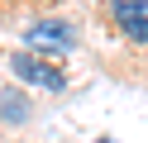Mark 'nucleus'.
I'll return each instance as SVG.
<instances>
[{
  "label": "nucleus",
  "instance_id": "f257e3e1",
  "mask_svg": "<svg viewBox=\"0 0 148 143\" xmlns=\"http://www.w3.org/2000/svg\"><path fill=\"white\" fill-rule=\"evenodd\" d=\"M24 43H29V53H72L77 48V29L67 19H38V24L24 29Z\"/></svg>",
  "mask_w": 148,
  "mask_h": 143
},
{
  "label": "nucleus",
  "instance_id": "f03ea898",
  "mask_svg": "<svg viewBox=\"0 0 148 143\" xmlns=\"http://www.w3.org/2000/svg\"><path fill=\"white\" fill-rule=\"evenodd\" d=\"M110 14L134 43H148V0H110Z\"/></svg>",
  "mask_w": 148,
  "mask_h": 143
},
{
  "label": "nucleus",
  "instance_id": "7ed1b4c3",
  "mask_svg": "<svg viewBox=\"0 0 148 143\" xmlns=\"http://www.w3.org/2000/svg\"><path fill=\"white\" fill-rule=\"evenodd\" d=\"M10 67H14V76H19V81H34V86H43V91H62V86H67L58 67H48L43 57H34V53H19Z\"/></svg>",
  "mask_w": 148,
  "mask_h": 143
}]
</instances>
